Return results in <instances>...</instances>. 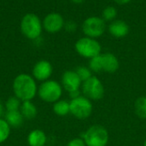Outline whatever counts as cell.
Wrapping results in <instances>:
<instances>
[{
	"mask_svg": "<svg viewBox=\"0 0 146 146\" xmlns=\"http://www.w3.org/2000/svg\"><path fill=\"white\" fill-rule=\"evenodd\" d=\"M13 89L20 101H31L36 95L37 86L33 78L27 74L18 75L13 83Z\"/></svg>",
	"mask_w": 146,
	"mask_h": 146,
	"instance_id": "cell-1",
	"label": "cell"
},
{
	"mask_svg": "<svg viewBox=\"0 0 146 146\" xmlns=\"http://www.w3.org/2000/svg\"><path fill=\"white\" fill-rule=\"evenodd\" d=\"M81 137L87 146H106L109 141L107 130L99 125L91 126L81 134Z\"/></svg>",
	"mask_w": 146,
	"mask_h": 146,
	"instance_id": "cell-2",
	"label": "cell"
},
{
	"mask_svg": "<svg viewBox=\"0 0 146 146\" xmlns=\"http://www.w3.org/2000/svg\"><path fill=\"white\" fill-rule=\"evenodd\" d=\"M21 30L22 34L30 40L38 38L42 32L40 19L33 13L25 15L21 22Z\"/></svg>",
	"mask_w": 146,
	"mask_h": 146,
	"instance_id": "cell-3",
	"label": "cell"
},
{
	"mask_svg": "<svg viewBox=\"0 0 146 146\" xmlns=\"http://www.w3.org/2000/svg\"><path fill=\"white\" fill-rule=\"evenodd\" d=\"M75 50L82 57L92 59L100 54L101 46L96 40L86 37L80 39L75 43Z\"/></svg>",
	"mask_w": 146,
	"mask_h": 146,
	"instance_id": "cell-4",
	"label": "cell"
},
{
	"mask_svg": "<svg viewBox=\"0 0 146 146\" xmlns=\"http://www.w3.org/2000/svg\"><path fill=\"white\" fill-rule=\"evenodd\" d=\"M38 96L46 102H56L62 96L61 85L56 81H46L40 85Z\"/></svg>",
	"mask_w": 146,
	"mask_h": 146,
	"instance_id": "cell-5",
	"label": "cell"
},
{
	"mask_svg": "<svg viewBox=\"0 0 146 146\" xmlns=\"http://www.w3.org/2000/svg\"><path fill=\"white\" fill-rule=\"evenodd\" d=\"M70 113L80 120L88 118L92 112V105L91 101L83 96L73 99L70 102Z\"/></svg>",
	"mask_w": 146,
	"mask_h": 146,
	"instance_id": "cell-6",
	"label": "cell"
},
{
	"mask_svg": "<svg viewBox=\"0 0 146 146\" xmlns=\"http://www.w3.org/2000/svg\"><path fill=\"white\" fill-rule=\"evenodd\" d=\"M82 90L89 100H100L104 97V88L102 82L96 77H92L82 85Z\"/></svg>",
	"mask_w": 146,
	"mask_h": 146,
	"instance_id": "cell-7",
	"label": "cell"
},
{
	"mask_svg": "<svg viewBox=\"0 0 146 146\" xmlns=\"http://www.w3.org/2000/svg\"><path fill=\"white\" fill-rule=\"evenodd\" d=\"M83 32L90 38H96L101 36L105 31L104 20L97 16L87 18L82 25Z\"/></svg>",
	"mask_w": 146,
	"mask_h": 146,
	"instance_id": "cell-8",
	"label": "cell"
},
{
	"mask_svg": "<svg viewBox=\"0 0 146 146\" xmlns=\"http://www.w3.org/2000/svg\"><path fill=\"white\" fill-rule=\"evenodd\" d=\"M64 25L62 16L58 13H50L47 15L43 22L44 29L49 33H56L60 31Z\"/></svg>",
	"mask_w": 146,
	"mask_h": 146,
	"instance_id": "cell-9",
	"label": "cell"
},
{
	"mask_svg": "<svg viewBox=\"0 0 146 146\" xmlns=\"http://www.w3.org/2000/svg\"><path fill=\"white\" fill-rule=\"evenodd\" d=\"M52 71H53L52 65L49 61L40 60L37 62L33 66V75L36 79L39 81H44L47 80L51 76Z\"/></svg>",
	"mask_w": 146,
	"mask_h": 146,
	"instance_id": "cell-10",
	"label": "cell"
},
{
	"mask_svg": "<svg viewBox=\"0 0 146 146\" xmlns=\"http://www.w3.org/2000/svg\"><path fill=\"white\" fill-rule=\"evenodd\" d=\"M62 83L64 89L69 93L74 90H78L80 84L81 80L80 79L79 76L75 71H68L63 73L62 77Z\"/></svg>",
	"mask_w": 146,
	"mask_h": 146,
	"instance_id": "cell-11",
	"label": "cell"
},
{
	"mask_svg": "<svg viewBox=\"0 0 146 146\" xmlns=\"http://www.w3.org/2000/svg\"><path fill=\"white\" fill-rule=\"evenodd\" d=\"M103 71L108 73H114L119 68V60L112 53L102 54Z\"/></svg>",
	"mask_w": 146,
	"mask_h": 146,
	"instance_id": "cell-12",
	"label": "cell"
},
{
	"mask_svg": "<svg viewBox=\"0 0 146 146\" xmlns=\"http://www.w3.org/2000/svg\"><path fill=\"white\" fill-rule=\"evenodd\" d=\"M109 30L113 36L116 38H121L128 34L129 27L125 22L121 20H116L110 25Z\"/></svg>",
	"mask_w": 146,
	"mask_h": 146,
	"instance_id": "cell-13",
	"label": "cell"
},
{
	"mask_svg": "<svg viewBox=\"0 0 146 146\" xmlns=\"http://www.w3.org/2000/svg\"><path fill=\"white\" fill-rule=\"evenodd\" d=\"M46 140L45 133L38 129L32 131L27 137V142L30 146H44Z\"/></svg>",
	"mask_w": 146,
	"mask_h": 146,
	"instance_id": "cell-14",
	"label": "cell"
},
{
	"mask_svg": "<svg viewBox=\"0 0 146 146\" xmlns=\"http://www.w3.org/2000/svg\"><path fill=\"white\" fill-rule=\"evenodd\" d=\"M21 114L23 116V118L27 120H33L37 115V108L34 106L33 103H32L30 101L23 102V103L21 106Z\"/></svg>",
	"mask_w": 146,
	"mask_h": 146,
	"instance_id": "cell-15",
	"label": "cell"
},
{
	"mask_svg": "<svg viewBox=\"0 0 146 146\" xmlns=\"http://www.w3.org/2000/svg\"><path fill=\"white\" fill-rule=\"evenodd\" d=\"M23 116L20 111H9L5 114V120L12 127H19L23 123Z\"/></svg>",
	"mask_w": 146,
	"mask_h": 146,
	"instance_id": "cell-16",
	"label": "cell"
},
{
	"mask_svg": "<svg viewBox=\"0 0 146 146\" xmlns=\"http://www.w3.org/2000/svg\"><path fill=\"white\" fill-rule=\"evenodd\" d=\"M53 111L59 116H65L70 113V104L67 101H57L53 106Z\"/></svg>",
	"mask_w": 146,
	"mask_h": 146,
	"instance_id": "cell-17",
	"label": "cell"
},
{
	"mask_svg": "<svg viewBox=\"0 0 146 146\" xmlns=\"http://www.w3.org/2000/svg\"><path fill=\"white\" fill-rule=\"evenodd\" d=\"M135 113L140 119H146V96H141L135 102Z\"/></svg>",
	"mask_w": 146,
	"mask_h": 146,
	"instance_id": "cell-18",
	"label": "cell"
},
{
	"mask_svg": "<svg viewBox=\"0 0 146 146\" xmlns=\"http://www.w3.org/2000/svg\"><path fill=\"white\" fill-rule=\"evenodd\" d=\"M89 69L94 72H101L103 71V61H102V54H99L90 60Z\"/></svg>",
	"mask_w": 146,
	"mask_h": 146,
	"instance_id": "cell-19",
	"label": "cell"
},
{
	"mask_svg": "<svg viewBox=\"0 0 146 146\" xmlns=\"http://www.w3.org/2000/svg\"><path fill=\"white\" fill-rule=\"evenodd\" d=\"M10 133V126L6 120L0 119V144L6 141Z\"/></svg>",
	"mask_w": 146,
	"mask_h": 146,
	"instance_id": "cell-20",
	"label": "cell"
},
{
	"mask_svg": "<svg viewBox=\"0 0 146 146\" xmlns=\"http://www.w3.org/2000/svg\"><path fill=\"white\" fill-rule=\"evenodd\" d=\"M75 72L77 73V75L79 76L80 79L81 80V82H86V80H88L89 78H91L92 76V71L89 68H86L85 66H80L76 69Z\"/></svg>",
	"mask_w": 146,
	"mask_h": 146,
	"instance_id": "cell-21",
	"label": "cell"
},
{
	"mask_svg": "<svg viewBox=\"0 0 146 146\" xmlns=\"http://www.w3.org/2000/svg\"><path fill=\"white\" fill-rule=\"evenodd\" d=\"M20 108H21V102L17 97H9L6 102V109L8 112L19 111Z\"/></svg>",
	"mask_w": 146,
	"mask_h": 146,
	"instance_id": "cell-22",
	"label": "cell"
},
{
	"mask_svg": "<svg viewBox=\"0 0 146 146\" xmlns=\"http://www.w3.org/2000/svg\"><path fill=\"white\" fill-rule=\"evenodd\" d=\"M117 15V11L115 7L112 6H108L103 10V18L104 20L106 21H110L115 18Z\"/></svg>",
	"mask_w": 146,
	"mask_h": 146,
	"instance_id": "cell-23",
	"label": "cell"
},
{
	"mask_svg": "<svg viewBox=\"0 0 146 146\" xmlns=\"http://www.w3.org/2000/svg\"><path fill=\"white\" fill-rule=\"evenodd\" d=\"M67 146H86V143L82 139H74Z\"/></svg>",
	"mask_w": 146,
	"mask_h": 146,
	"instance_id": "cell-24",
	"label": "cell"
},
{
	"mask_svg": "<svg viewBox=\"0 0 146 146\" xmlns=\"http://www.w3.org/2000/svg\"><path fill=\"white\" fill-rule=\"evenodd\" d=\"M76 27H77L76 26V23L74 22H73V21L68 22L66 23V25H65V28L68 32H74V31H75L76 30Z\"/></svg>",
	"mask_w": 146,
	"mask_h": 146,
	"instance_id": "cell-25",
	"label": "cell"
},
{
	"mask_svg": "<svg viewBox=\"0 0 146 146\" xmlns=\"http://www.w3.org/2000/svg\"><path fill=\"white\" fill-rule=\"evenodd\" d=\"M69 96L72 98V100H73V99H76V98L80 97V91H79V89H78V90L72 91V92H69Z\"/></svg>",
	"mask_w": 146,
	"mask_h": 146,
	"instance_id": "cell-26",
	"label": "cell"
},
{
	"mask_svg": "<svg viewBox=\"0 0 146 146\" xmlns=\"http://www.w3.org/2000/svg\"><path fill=\"white\" fill-rule=\"evenodd\" d=\"M115 1L119 4H125V3H127L128 2H130L131 0H115Z\"/></svg>",
	"mask_w": 146,
	"mask_h": 146,
	"instance_id": "cell-27",
	"label": "cell"
},
{
	"mask_svg": "<svg viewBox=\"0 0 146 146\" xmlns=\"http://www.w3.org/2000/svg\"><path fill=\"white\" fill-rule=\"evenodd\" d=\"M3 107L2 102H0V118L3 116Z\"/></svg>",
	"mask_w": 146,
	"mask_h": 146,
	"instance_id": "cell-28",
	"label": "cell"
},
{
	"mask_svg": "<svg viewBox=\"0 0 146 146\" xmlns=\"http://www.w3.org/2000/svg\"><path fill=\"white\" fill-rule=\"evenodd\" d=\"M84 0H72V2H74V3H83Z\"/></svg>",
	"mask_w": 146,
	"mask_h": 146,
	"instance_id": "cell-29",
	"label": "cell"
},
{
	"mask_svg": "<svg viewBox=\"0 0 146 146\" xmlns=\"http://www.w3.org/2000/svg\"><path fill=\"white\" fill-rule=\"evenodd\" d=\"M144 146H146V140L145 141V143H144Z\"/></svg>",
	"mask_w": 146,
	"mask_h": 146,
	"instance_id": "cell-30",
	"label": "cell"
}]
</instances>
